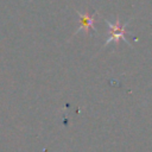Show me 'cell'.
I'll use <instances>...</instances> for the list:
<instances>
[{"instance_id":"cell-1","label":"cell","mask_w":152,"mask_h":152,"mask_svg":"<svg viewBox=\"0 0 152 152\" xmlns=\"http://www.w3.org/2000/svg\"><path fill=\"white\" fill-rule=\"evenodd\" d=\"M104 21H106V24L108 25V28H109V31H110V34L108 36V39H107V42L104 43V45L109 44L110 42H116V43H118L120 39H122V40H125L126 43H128V40L125 38V33H127L126 26L128 25V23H125L124 25H120V19H119V18L116 19L115 24L109 23L107 19H104Z\"/></svg>"},{"instance_id":"cell-2","label":"cell","mask_w":152,"mask_h":152,"mask_svg":"<svg viewBox=\"0 0 152 152\" xmlns=\"http://www.w3.org/2000/svg\"><path fill=\"white\" fill-rule=\"evenodd\" d=\"M76 13H77L78 17H80V27H78V30L76 31V33H78L80 31H83L84 34H88L90 30H94V31H95V26H94L95 18H94V15H95L97 12H95L93 15H90L89 12L81 13V12L76 11ZM76 33H75V34H76Z\"/></svg>"}]
</instances>
